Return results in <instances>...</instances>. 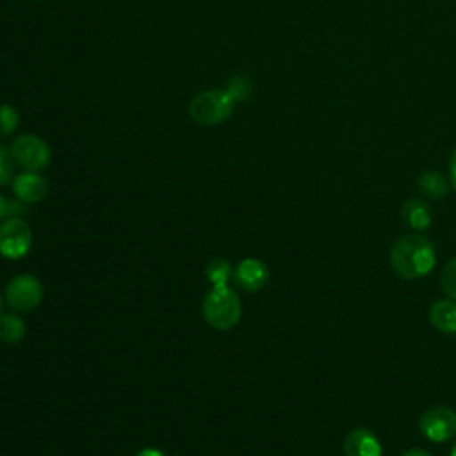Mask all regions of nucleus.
<instances>
[{"mask_svg": "<svg viewBox=\"0 0 456 456\" xmlns=\"http://www.w3.org/2000/svg\"><path fill=\"white\" fill-rule=\"evenodd\" d=\"M7 214H9V201L0 194V223L5 219Z\"/></svg>", "mask_w": 456, "mask_h": 456, "instance_id": "obj_23", "label": "nucleus"}, {"mask_svg": "<svg viewBox=\"0 0 456 456\" xmlns=\"http://www.w3.org/2000/svg\"><path fill=\"white\" fill-rule=\"evenodd\" d=\"M43 299V285L34 274H16L4 290V301L12 312H32Z\"/></svg>", "mask_w": 456, "mask_h": 456, "instance_id": "obj_4", "label": "nucleus"}, {"mask_svg": "<svg viewBox=\"0 0 456 456\" xmlns=\"http://www.w3.org/2000/svg\"><path fill=\"white\" fill-rule=\"evenodd\" d=\"M449 456H456V442L452 444V447H451V454Z\"/></svg>", "mask_w": 456, "mask_h": 456, "instance_id": "obj_24", "label": "nucleus"}, {"mask_svg": "<svg viewBox=\"0 0 456 456\" xmlns=\"http://www.w3.org/2000/svg\"><path fill=\"white\" fill-rule=\"evenodd\" d=\"M12 192L21 203H39L48 192V182L36 171H23L12 178Z\"/></svg>", "mask_w": 456, "mask_h": 456, "instance_id": "obj_10", "label": "nucleus"}, {"mask_svg": "<svg viewBox=\"0 0 456 456\" xmlns=\"http://www.w3.org/2000/svg\"><path fill=\"white\" fill-rule=\"evenodd\" d=\"M342 452L344 456H383V445L370 429L354 428L344 436Z\"/></svg>", "mask_w": 456, "mask_h": 456, "instance_id": "obj_9", "label": "nucleus"}, {"mask_svg": "<svg viewBox=\"0 0 456 456\" xmlns=\"http://www.w3.org/2000/svg\"><path fill=\"white\" fill-rule=\"evenodd\" d=\"M388 258L397 276L404 280H420L435 269L436 248L426 235L410 232L394 240Z\"/></svg>", "mask_w": 456, "mask_h": 456, "instance_id": "obj_1", "label": "nucleus"}, {"mask_svg": "<svg viewBox=\"0 0 456 456\" xmlns=\"http://www.w3.org/2000/svg\"><path fill=\"white\" fill-rule=\"evenodd\" d=\"M440 289L445 297L456 301V256L444 264L440 273Z\"/></svg>", "mask_w": 456, "mask_h": 456, "instance_id": "obj_16", "label": "nucleus"}, {"mask_svg": "<svg viewBox=\"0 0 456 456\" xmlns=\"http://www.w3.org/2000/svg\"><path fill=\"white\" fill-rule=\"evenodd\" d=\"M269 276H271V273L264 260L248 256V258H242L233 267L232 280L235 281V285L239 289H242L246 292H258L267 285Z\"/></svg>", "mask_w": 456, "mask_h": 456, "instance_id": "obj_8", "label": "nucleus"}, {"mask_svg": "<svg viewBox=\"0 0 456 456\" xmlns=\"http://www.w3.org/2000/svg\"><path fill=\"white\" fill-rule=\"evenodd\" d=\"M134 456H166L159 447H144L139 452H135Z\"/></svg>", "mask_w": 456, "mask_h": 456, "instance_id": "obj_21", "label": "nucleus"}, {"mask_svg": "<svg viewBox=\"0 0 456 456\" xmlns=\"http://www.w3.org/2000/svg\"><path fill=\"white\" fill-rule=\"evenodd\" d=\"M449 182H451L452 189H456V148L452 150L451 159H449Z\"/></svg>", "mask_w": 456, "mask_h": 456, "instance_id": "obj_20", "label": "nucleus"}, {"mask_svg": "<svg viewBox=\"0 0 456 456\" xmlns=\"http://www.w3.org/2000/svg\"><path fill=\"white\" fill-rule=\"evenodd\" d=\"M233 274V267L226 258L216 256L212 258L207 267H205V276L210 281L212 287H221V285H228V281L232 280Z\"/></svg>", "mask_w": 456, "mask_h": 456, "instance_id": "obj_15", "label": "nucleus"}, {"mask_svg": "<svg viewBox=\"0 0 456 456\" xmlns=\"http://www.w3.org/2000/svg\"><path fill=\"white\" fill-rule=\"evenodd\" d=\"M201 314L208 326L219 331L232 330L242 314L240 299L230 285L210 287L201 303Z\"/></svg>", "mask_w": 456, "mask_h": 456, "instance_id": "obj_2", "label": "nucleus"}, {"mask_svg": "<svg viewBox=\"0 0 456 456\" xmlns=\"http://www.w3.org/2000/svg\"><path fill=\"white\" fill-rule=\"evenodd\" d=\"M25 322L18 312L0 314V340L5 344H18L25 337Z\"/></svg>", "mask_w": 456, "mask_h": 456, "instance_id": "obj_14", "label": "nucleus"}, {"mask_svg": "<svg viewBox=\"0 0 456 456\" xmlns=\"http://www.w3.org/2000/svg\"><path fill=\"white\" fill-rule=\"evenodd\" d=\"M401 219L404 221V224L408 228H411L413 232L422 233L431 226L433 212H431V207L424 200L408 198L401 205Z\"/></svg>", "mask_w": 456, "mask_h": 456, "instance_id": "obj_11", "label": "nucleus"}, {"mask_svg": "<svg viewBox=\"0 0 456 456\" xmlns=\"http://www.w3.org/2000/svg\"><path fill=\"white\" fill-rule=\"evenodd\" d=\"M401 456H431V454L420 447H411V449H406Z\"/></svg>", "mask_w": 456, "mask_h": 456, "instance_id": "obj_22", "label": "nucleus"}, {"mask_svg": "<svg viewBox=\"0 0 456 456\" xmlns=\"http://www.w3.org/2000/svg\"><path fill=\"white\" fill-rule=\"evenodd\" d=\"M2 306H4V296H2V292H0V314H2Z\"/></svg>", "mask_w": 456, "mask_h": 456, "instance_id": "obj_25", "label": "nucleus"}, {"mask_svg": "<svg viewBox=\"0 0 456 456\" xmlns=\"http://www.w3.org/2000/svg\"><path fill=\"white\" fill-rule=\"evenodd\" d=\"M20 125V114L14 107L2 103L0 105V135H11Z\"/></svg>", "mask_w": 456, "mask_h": 456, "instance_id": "obj_17", "label": "nucleus"}, {"mask_svg": "<svg viewBox=\"0 0 456 456\" xmlns=\"http://www.w3.org/2000/svg\"><path fill=\"white\" fill-rule=\"evenodd\" d=\"M14 164L25 171H43L50 164V148L46 142L34 134L18 135L9 146Z\"/></svg>", "mask_w": 456, "mask_h": 456, "instance_id": "obj_6", "label": "nucleus"}, {"mask_svg": "<svg viewBox=\"0 0 456 456\" xmlns=\"http://www.w3.org/2000/svg\"><path fill=\"white\" fill-rule=\"evenodd\" d=\"M235 107V100L224 89H210L194 96L189 103V116L194 123L203 126H212L223 123L230 118Z\"/></svg>", "mask_w": 456, "mask_h": 456, "instance_id": "obj_3", "label": "nucleus"}, {"mask_svg": "<svg viewBox=\"0 0 456 456\" xmlns=\"http://www.w3.org/2000/svg\"><path fill=\"white\" fill-rule=\"evenodd\" d=\"M429 322L435 330L454 335L456 333V301L454 299H438L429 306L428 312Z\"/></svg>", "mask_w": 456, "mask_h": 456, "instance_id": "obj_12", "label": "nucleus"}, {"mask_svg": "<svg viewBox=\"0 0 456 456\" xmlns=\"http://www.w3.org/2000/svg\"><path fill=\"white\" fill-rule=\"evenodd\" d=\"M34 237L21 217H7L0 223V255L7 260H21L28 255Z\"/></svg>", "mask_w": 456, "mask_h": 456, "instance_id": "obj_5", "label": "nucleus"}, {"mask_svg": "<svg viewBox=\"0 0 456 456\" xmlns=\"http://www.w3.org/2000/svg\"><path fill=\"white\" fill-rule=\"evenodd\" d=\"M14 178V160L11 151L0 144V187L7 185Z\"/></svg>", "mask_w": 456, "mask_h": 456, "instance_id": "obj_18", "label": "nucleus"}, {"mask_svg": "<svg viewBox=\"0 0 456 456\" xmlns=\"http://www.w3.org/2000/svg\"><path fill=\"white\" fill-rule=\"evenodd\" d=\"M449 187L451 182L435 169H428L422 171L417 178V189L422 192V196L429 198V200H442L449 194Z\"/></svg>", "mask_w": 456, "mask_h": 456, "instance_id": "obj_13", "label": "nucleus"}, {"mask_svg": "<svg viewBox=\"0 0 456 456\" xmlns=\"http://www.w3.org/2000/svg\"><path fill=\"white\" fill-rule=\"evenodd\" d=\"M422 436L433 444H442L456 436V410L449 406H431L419 419Z\"/></svg>", "mask_w": 456, "mask_h": 456, "instance_id": "obj_7", "label": "nucleus"}, {"mask_svg": "<svg viewBox=\"0 0 456 456\" xmlns=\"http://www.w3.org/2000/svg\"><path fill=\"white\" fill-rule=\"evenodd\" d=\"M226 91L232 94V98H233L235 102H240V100H244V98L249 94V84H248V80H246L244 77L237 75V77H233V78L228 82Z\"/></svg>", "mask_w": 456, "mask_h": 456, "instance_id": "obj_19", "label": "nucleus"}]
</instances>
